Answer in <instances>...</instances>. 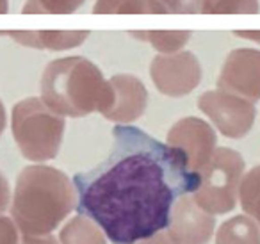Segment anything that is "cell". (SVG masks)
<instances>
[{
	"label": "cell",
	"mask_w": 260,
	"mask_h": 244,
	"mask_svg": "<svg viewBox=\"0 0 260 244\" xmlns=\"http://www.w3.org/2000/svg\"><path fill=\"white\" fill-rule=\"evenodd\" d=\"M148 105V91L141 79L128 73H119L107 80V89L98 112L118 125L138 121Z\"/></svg>",
	"instance_id": "ba28073f"
},
{
	"label": "cell",
	"mask_w": 260,
	"mask_h": 244,
	"mask_svg": "<svg viewBox=\"0 0 260 244\" xmlns=\"http://www.w3.org/2000/svg\"><path fill=\"white\" fill-rule=\"evenodd\" d=\"M216 244H260V225L248 214L234 216L217 228Z\"/></svg>",
	"instance_id": "5bb4252c"
},
{
	"label": "cell",
	"mask_w": 260,
	"mask_h": 244,
	"mask_svg": "<svg viewBox=\"0 0 260 244\" xmlns=\"http://www.w3.org/2000/svg\"><path fill=\"white\" fill-rule=\"evenodd\" d=\"M6 127H8V112H6L4 104H2V100H0V136L4 134Z\"/></svg>",
	"instance_id": "484cf974"
},
{
	"label": "cell",
	"mask_w": 260,
	"mask_h": 244,
	"mask_svg": "<svg viewBox=\"0 0 260 244\" xmlns=\"http://www.w3.org/2000/svg\"><path fill=\"white\" fill-rule=\"evenodd\" d=\"M64 116L52 111L41 98L30 97L15 104L11 130L20 154L30 162L43 164L55 159L64 137Z\"/></svg>",
	"instance_id": "277c9868"
},
{
	"label": "cell",
	"mask_w": 260,
	"mask_h": 244,
	"mask_svg": "<svg viewBox=\"0 0 260 244\" xmlns=\"http://www.w3.org/2000/svg\"><path fill=\"white\" fill-rule=\"evenodd\" d=\"M0 36L13 38L22 47L40 50H70L80 47L89 38L87 30H4Z\"/></svg>",
	"instance_id": "7c38bea8"
},
{
	"label": "cell",
	"mask_w": 260,
	"mask_h": 244,
	"mask_svg": "<svg viewBox=\"0 0 260 244\" xmlns=\"http://www.w3.org/2000/svg\"><path fill=\"white\" fill-rule=\"evenodd\" d=\"M109 157L75 175L79 214L91 218L112 244H134L166 230L175 201L191 194L200 173L180 150L130 125L112 130Z\"/></svg>",
	"instance_id": "6da1fadb"
},
{
	"label": "cell",
	"mask_w": 260,
	"mask_h": 244,
	"mask_svg": "<svg viewBox=\"0 0 260 244\" xmlns=\"http://www.w3.org/2000/svg\"><path fill=\"white\" fill-rule=\"evenodd\" d=\"M239 203L242 212L260 225V166L251 168L242 176L239 186Z\"/></svg>",
	"instance_id": "e0dca14e"
},
{
	"label": "cell",
	"mask_w": 260,
	"mask_h": 244,
	"mask_svg": "<svg viewBox=\"0 0 260 244\" xmlns=\"http://www.w3.org/2000/svg\"><path fill=\"white\" fill-rule=\"evenodd\" d=\"M93 15H168L159 0H96Z\"/></svg>",
	"instance_id": "9a60e30c"
},
{
	"label": "cell",
	"mask_w": 260,
	"mask_h": 244,
	"mask_svg": "<svg viewBox=\"0 0 260 244\" xmlns=\"http://www.w3.org/2000/svg\"><path fill=\"white\" fill-rule=\"evenodd\" d=\"M11 186H9L8 178L4 176V173L0 171V216L4 214L11 205Z\"/></svg>",
	"instance_id": "7402d4cb"
},
{
	"label": "cell",
	"mask_w": 260,
	"mask_h": 244,
	"mask_svg": "<svg viewBox=\"0 0 260 244\" xmlns=\"http://www.w3.org/2000/svg\"><path fill=\"white\" fill-rule=\"evenodd\" d=\"M130 36L148 41L159 54L180 52L191 40L189 30H139V33H130Z\"/></svg>",
	"instance_id": "2e32d148"
},
{
	"label": "cell",
	"mask_w": 260,
	"mask_h": 244,
	"mask_svg": "<svg viewBox=\"0 0 260 244\" xmlns=\"http://www.w3.org/2000/svg\"><path fill=\"white\" fill-rule=\"evenodd\" d=\"M134 244H173L170 240V237L166 235V232H157L155 235H152V237H146V239H141V240H138V242H134Z\"/></svg>",
	"instance_id": "cb8c5ba5"
},
{
	"label": "cell",
	"mask_w": 260,
	"mask_h": 244,
	"mask_svg": "<svg viewBox=\"0 0 260 244\" xmlns=\"http://www.w3.org/2000/svg\"><path fill=\"white\" fill-rule=\"evenodd\" d=\"M75 208L77 191L64 171L54 166L32 164L18 173L11 198V218L20 233H54Z\"/></svg>",
	"instance_id": "7a4b0ae2"
},
{
	"label": "cell",
	"mask_w": 260,
	"mask_h": 244,
	"mask_svg": "<svg viewBox=\"0 0 260 244\" xmlns=\"http://www.w3.org/2000/svg\"><path fill=\"white\" fill-rule=\"evenodd\" d=\"M258 0H203L202 15H258Z\"/></svg>",
	"instance_id": "ac0fdd59"
},
{
	"label": "cell",
	"mask_w": 260,
	"mask_h": 244,
	"mask_svg": "<svg viewBox=\"0 0 260 244\" xmlns=\"http://www.w3.org/2000/svg\"><path fill=\"white\" fill-rule=\"evenodd\" d=\"M216 230V218L203 210L191 194H184L171 208L166 235L173 244H207Z\"/></svg>",
	"instance_id": "30bf717a"
},
{
	"label": "cell",
	"mask_w": 260,
	"mask_h": 244,
	"mask_svg": "<svg viewBox=\"0 0 260 244\" xmlns=\"http://www.w3.org/2000/svg\"><path fill=\"white\" fill-rule=\"evenodd\" d=\"M41 100L64 118H84L98 111L107 80L94 63L82 55L48 63L41 75Z\"/></svg>",
	"instance_id": "3957f363"
},
{
	"label": "cell",
	"mask_w": 260,
	"mask_h": 244,
	"mask_svg": "<svg viewBox=\"0 0 260 244\" xmlns=\"http://www.w3.org/2000/svg\"><path fill=\"white\" fill-rule=\"evenodd\" d=\"M170 146L180 150L191 171L200 173L217 148V134L205 119L187 116L175 123L166 137Z\"/></svg>",
	"instance_id": "9c48e42d"
},
{
	"label": "cell",
	"mask_w": 260,
	"mask_h": 244,
	"mask_svg": "<svg viewBox=\"0 0 260 244\" xmlns=\"http://www.w3.org/2000/svg\"><path fill=\"white\" fill-rule=\"evenodd\" d=\"M9 11V0H0V15H8Z\"/></svg>",
	"instance_id": "4316f807"
},
{
	"label": "cell",
	"mask_w": 260,
	"mask_h": 244,
	"mask_svg": "<svg viewBox=\"0 0 260 244\" xmlns=\"http://www.w3.org/2000/svg\"><path fill=\"white\" fill-rule=\"evenodd\" d=\"M0 244H20V230L9 216H0Z\"/></svg>",
	"instance_id": "44dd1931"
},
{
	"label": "cell",
	"mask_w": 260,
	"mask_h": 244,
	"mask_svg": "<svg viewBox=\"0 0 260 244\" xmlns=\"http://www.w3.org/2000/svg\"><path fill=\"white\" fill-rule=\"evenodd\" d=\"M20 244H61L54 233H45V235H27L20 233Z\"/></svg>",
	"instance_id": "603a6c76"
},
{
	"label": "cell",
	"mask_w": 260,
	"mask_h": 244,
	"mask_svg": "<svg viewBox=\"0 0 260 244\" xmlns=\"http://www.w3.org/2000/svg\"><path fill=\"white\" fill-rule=\"evenodd\" d=\"M86 0H27L22 15H72Z\"/></svg>",
	"instance_id": "d6986e66"
},
{
	"label": "cell",
	"mask_w": 260,
	"mask_h": 244,
	"mask_svg": "<svg viewBox=\"0 0 260 244\" xmlns=\"http://www.w3.org/2000/svg\"><path fill=\"white\" fill-rule=\"evenodd\" d=\"M234 34L242 40H249L260 45V30H234Z\"/></svg>",
	"instance_id": "d4e9b609"
},
{
	"label": "cell",
	"mask_w": 260,
	"mask_h": 244,
	"mask_svg": "<svg viewBox=\"0 0 260 244\" xmlns=\"http://www.w3.org/2000/svg\"><path fill=\"white\" fill-rule=\"evenodd\" d=\"M168 15H198L202 13L203 0H159Z\"/></svg>",
	"instance_id": "ffe728a7"
},
{
	"label": "cell",
	"mask_w": 260,
	"mask_h": 244,
	"mask_svg": "<svg viewBox=\"0 0 260 244\" xmlns=\"http://www.w3.org/2000/svg\"><path fill=\"white\" fill-rule=\"evenodd\" d=\"M217 89L235 93L251 100H260V50L235 48L226 55L217 77Z\"/></svg>",
	"instance_id": "8fae6325"
},
{
	"label": "cell",
	"mask_w": 260,
	"mask_h": 244,
	"mask_svg": "<svg viewBox=\"0 0 260 244\" xmlns=\"http://www.w3.org/2000/svg\"><path fill=\"white\" fill-rule=\"evenodd\" d=\"M244 169V159L239 151L226 146L216 148L200 171V184L191 193L192 200L214 216L232 212L239 201V186Z\"/></svg>",
	"instance_id": "5b68a950"
},
{
	"label": "cell",
	"mask_w": 260,
	"mask_h": 244,
	"mask_svg": "<svg viewBox=\"0 0 260 244\" xmlns=\"http://www.w3.org/2000/svg\"><path fill=\"white\" fill-rule=\"evenodd\" d=\"M57 239L61 244H107L109 240L93 219L79 212L61 226Z\"/></svg>",
	"instance_id": "4fadbf2b"
},
{
	"label": "cell",
	"mask_w": 260,
	"mask_h": 244,
	"mask_svg": "<svg viewBox=\"0 0 260 244\" xmlns=\"http://www.w3.org/2000/svg\"><path fill=\"white\" fill-rule=\"evenodd\" d=\"M198 109L212 121L221 136L228 139H242L248 136L256 116L251 100L223 89H210L200 95Z\"/></svg>",
	"instance_id": "8992f818"
},
{
	"label": "cell",
	"mask_w": 260,
	"mask_h": 244,
	"mask_svg": "<svg viewBox=\"0 0 260 244\" xmlns=\"http://www.w3.org/2000/svg\"><path fill=\"white\" fill-rule=\"evenodd\" d=\"M150 77L157 91L164 97L180 98L200 86L202 65L192 52L159 54L150 65Z\"/></svg>",
	"instance_id": "52a82bcc"
}]
</instances>
